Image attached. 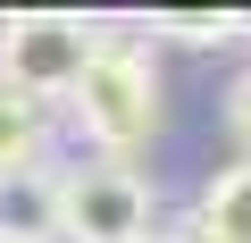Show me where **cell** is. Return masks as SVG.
<instances>
[{"label":"cell","instance_id":"1","mask_svg":"<svg viewBox=\"0 0 251 243\" xmlns=\"http://www.w3.org/2000/svg\"><path fill=\"white\" fill-rule=\"evenodd\" d=\"M75 117H84V135L100 143V160H126L134 168V151L159 135V59L151 42L134 34H109L75 84Z\"/></svg>","mask_w":251,"mask_h":243},{"label":"cell","instance_id":"2","mask_svg":"<svg viewBox=\"0 0 251 243\" xmlns=\"http://www.w3.org/2000/svg\"><path fill=\"white\" fill-rule=\"evenodd\" d=\"M109 34L100 26H84V17H59V9H34V17H9L0 26V76H9L25 101H75V84H84V67H92V51H100Z\"/></svg>","mask_w":251,"mask_h":243},{"label":"cell","instance_id":"3","mask_svg":"<svg viewBox=\"0 0 251 243\" xmlns=\"http://www.w3.org/2000/svg\"><path fill=\"white\" fill-rule=\"evenodd\" d=\"M67 243H151V176L126 160L67 168Z\"/></svg>","mask_w":251,"mask_h":243},{"label":"cell","instance_id":"4","mask_svg":"<svg viewBox=\"0 0 251 243\" xmlns=\"http://www.w3.org/2000/svg\"><path fill=\"white\" fill-rule=\"evenodd\" d=\"M0 243H67V176L59 168L0 176Z\"/></svg>","mask_w":251,"mask_h":243},{"label":"cell","instance_id":"5","mask_svg":"<svg viewBox=\"0 0 251 243\" xmlns=\"http://www.w3.org/2000/svg\"><path fill=\"white\" fill-rule=\"evenodd\" d=\"M42 143H50V117H42V101H25L9 76H0V176L42 168Z\"/></svg>","mask_w":251,"mask_h":243},{"label":"cell","instance_id":"6","mask_svg":"<svg viewBox=\"0 0 251 243\" xmlns=\"http://www.w3.org/2000/svg\"><path fill=\"white\" fill-rule=\"evenodd\" d=\"M218 243H251V160H234V168H218L209 185H201V210H193Z\"/></svg>","mask_w":251,"mask_h":243},{"label":"cell","instance_id":"7","mask_svg":"<svg viewBox=\"0 0 251 243\" xmlns=\"http://www.w3.org/2000/svg\"><path fill=\"white\" fill-rule=\"evenodd\" d=\"M151 34H159V42H193V51H218V42H234V34H243V17H159Z\"/></svg>","mask_w":251,"mask_h":243},{"label":"cell","instance_id":"8","mask_svg":"<svg viewBox=\"0 0 251 243\" xmlns=\"http://www.w3.org/2000/svg\"><path fill=\"white\" fill-rule=\"evenodd\" d=\"M226 135H234V143H243V160H251V67L226 84Z\"/></svg>","mask_w":251,"mask_h":243},{"label":"cell","instance_id":"9","mask_svg":"<svg viewBox=\"0 0 251 243\" xmlns=\"http://www.w3.org/2000/svg\"><path fill=\"white\" fill-rule=\"evenodd\" d=\"M168 243H218V235H209L201 218H184V226H168Z\"/></svg>","mask_w":251,"mask_h":243}]
</instances>
